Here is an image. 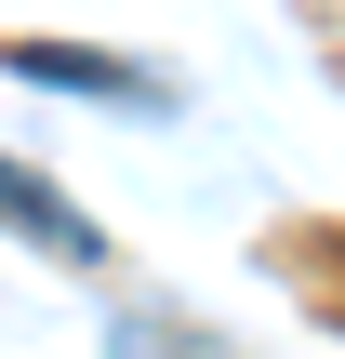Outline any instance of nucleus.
Returning <instances> with one entry per match:
<instances>
[{
    "mask_svg": "<svg viewBox=\"0 0 345 359\" xmlns=\"http://www.w3.org/2000/svg\"><path fill=\"white\" fill-rule=\"evenodd\" d=\"M13 80H40V93H106V107H160V67L66 53V40H13Z\"/></svg>",
    "mask_w": 345,
    "mask_h": 359,
    "instance_id": "1",
    "label": "nucleus"
},
{
    "mask_svg": "<svg viewBox=\"0 0 345 359\" xmlns=\"http://www.w3.org/2000/svg\"><path fill=\"white\" fill-rule=\"evenodd\" d=\"M0 213H13V226H27L40 253H93V226H80V200H53V187H40V173H13V160H0Z\"/></svg>",
    "mask_w": 345,
    "mask_h": 359,
    "instance_id": "2",
    "label": "nucleus"
}]
</instances>
